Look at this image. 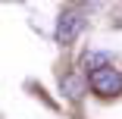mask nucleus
<instances>
[{
	"instance_id": "4",
	"label": "nucleus",
	"mask_w": 122,
	"mask_h": 119,
	"mask_svg": "<svg viewBox=\"0 0 122 119\" xmlns=\"http://www.w3.org/2000/svg\"><path fill=\"white\" fill-rule=\"evenodd\" d=\"M113 63V53H85L81 57V69H85V75L94 72V69H103Z\"/></svg>"
},
{
	"instance_id": "1",
	"label": "nucleus",
	"mask_w": 122,
	"mask_h": 119,
	"mask_svg": "<svg viewBox=\"0 0 122 119\" xmlns=\"http://www.w3.org/2000/svg\"><path fill=\"white\" fill-rule=\"evenodd\" d=\"M85 78H88V88H91L100 100H113V97H119V94H122V69H116L113 63L103 66V69L88 72Z\"/></svg>"
},
{
	"instance_id": "3",
	"label": "nucleus",
	"mask_w": 122,
	"mask_h": 119,
	"mask_svg": "<svg viewBox=\"0 0 122 119\" xmlns=\"http://www.w3.org/2000/svg\"><path fill=\"white\" fill-rule=\"evenodd\" d=\"M60 85H63V94H69L72 100H81L85 91H88V78H81L78 72H66Z\"/></svg>"
},
{
	"instance_id": "2",
	"label": "nucleus",
	"mask_w": 122,
	"mask_h": 119,
	"mask_svg": "<svg viewBox=\"0 0 122 119\" xmlns=\"http://www.w3.org/2000/svg\"><path fill=\"white\" fill-rule=\"evenodd\" d=\"M85 22H88V19H85V13H78V10H66V13L56 19V31H53L56 44H60V47H69L72 41L81 35Z\"/></svg>"
}]
</instances>
